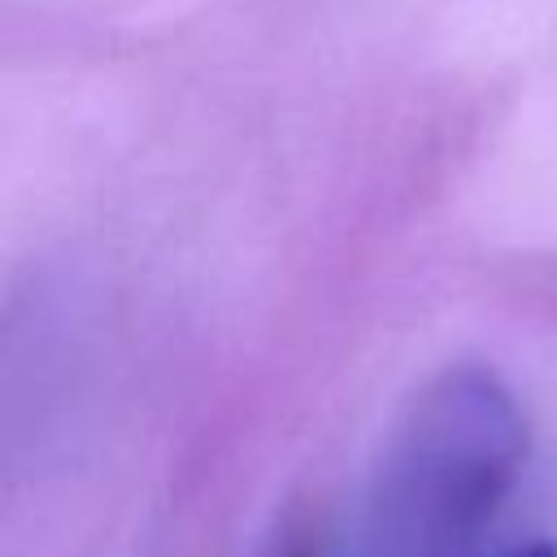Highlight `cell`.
I'll return each instance as SVG.
<instances>
[{"label":"cell","instance_id":"1","mask_svg":"<svg viewBox=\"0 0 557 557\" xmlns=\"http://www.w3.org/2000/svg\"><path fill=\"white\" fill-rule=\"evenodd\" d=\"M527 426L487 370H448L413 405L374 505L379 557H474L509 496Z\"/></svg>","mask_w":557,"mask_h":557},{"label":"cell","instance_id":"2","mask_svg":"<svg viewBox=\"0 0 557 557\" xmlns=\"http://www.w3.org/2000/svg\"><path fill=\"white\" fill-rule=\"evenodd\" d=\"M505 557H557V548L553 544H527V548H513V553H505Z\"/></svg>","mask_w":557,"mask_h":557},{"label":"cell","instance_id":"3","mask_svg":"<svg viewBox=\"0 0 557 557\" xmlns=\"http://www.w3.org/2000/svg\"><path fill=\"white\" fill-rule=\"evenodd\" d=\"M292 557H305V553H292Z\"/></svg>","mask_w":557,"mask_h":557}]
</instances>
